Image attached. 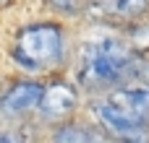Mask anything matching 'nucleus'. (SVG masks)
Listing matches in <instances>:
<instances>
[{"label": "nucleus", "instance_id": "nucleus-9", "mask_svg": "<svg viewBox=\"0 0 149 143\" xmlns=\"http://www.w3.org/2000/svg\"><path fill=\"white\" fill-rule=\"evenodd\" d=\"M0 141H26L24 135H8V133H0Z\"/></svg>", "mask_w": 149, "mask_h": 143}, {"label": "nucleus", "instance_id": "nucleus-3", "mask_svg": "<svg viewBox=\"0 0 149 143\" xmlns=\"http://www.w3.org/2000/svg\"><path fill=\"white\" fill-rule=\"evenodd\" d=\"M92 115L100 120L102 130L113 133L120 141H149V117H141V115L115 104L110 96L94 99Z\"/></svg>", "mask_w": 149, "mask_h": 143}, {"label": "nucleus", "instance_id": "nucleus-1", "mask_svg": "<svg viewBox=\"0 0 149 143\" xmlns=\"http://www.w3.org/2000/svg\"><path fill=\"white\" fill-rule=\"evenodd\" d=\"M139 76V55L123 39L102 34L81 47L79 83L89 91H105Z\"/></svg>", "mask_w": 149, "mask_h": 143}, {"label": "nucleus", "instance_id": "nucleus-2", "mask_svg": "<svg viewBox=\"0 0 149 143\" xmlns=\"http://www.w3.org/2000/svg\"><path fill=\"white\" fill-rule=\"evenodd\" d=\"M68 47H65V31L52 23V21H42V23H31L24 26L16 34V44H13V63L31 73H52L65 63Z\"/></svg>", "mask_w": 149, "mask_h": 143}, {"label": "nucleus", "instance_id": "nucleus-6", "mask_svg": "<svg viewBox=\"0 0 149 143\" xmlns=\"http://www.w3.org/2000/svg\"><path fill=\"white\" fill-rule=\"evenodd\" d=\"M105 135L97 130V128H89V125H79V122H68V125H60L58 133L52 135V141H76V143H92V141H102Z\"/></svg>", "mask_w": 149, "mask_h": 143}, {"label": "nucleus", "instance_id": "nucleus-10", "mask_svg": "<svg viewBox=\"0 0 149 143\" xmlns=\"http://www.w3.org/2000/svg\"><path fill=\"white\" fill-rule=\"evenodd\" d=\"M3 3H5V0H0V5H3Z\"/></svg>", "mask_w": 149, "mask_h": 143}, {"label": "nucleus", "instance_id": "nucleus-7", "mask_svg": "<svg viewBox=\"0 0 149 143\" xmlns=\"http://www.w3.org/2000/svg\"><path fill=\"white\" fill-rule=\"evenodd\" d=\"M113 13L123 21H139L149 16V0H113Z\"/></svg>", "mask_w": 149, "mask_h": 143}, {"label": "nucleus", "instance_id": "nucleus-4", "mask_svg": "<svg viewBox=\"0 0 149 143\" xmlns=\"http://www.w3.org/2000/svg\"><path fill=\"white\" fill-rule=\"evenodd\" d=\"M76 107H79V91L65 81H55L45 86L37 115L42 122H63L76 112Z\"/></svg>", "mask_w": 149, "mask_h": 143}, {"label": "nucleus", "instance_id": "nucleus-5", "mask_svg": "<svg viewBox=\"0 0 149 143\" xmlns=\"http://www.w3.org/2000/svg\"><path fill=\"white\" fill-rule=\"evenodd\" d=\"M42 94H45V83L34 81V78H26V81H16L3 96H0V115L8 117V120H16V117H26L29 112H34L42 102Z\"/></svg>", "mask_w": 149, "mask_h": 143}, {"label": "nucleus", "instance_id": "nucleus-8", "mask_svg": "<svg viewBox=\"0 0 149 143\" xmlns=\"http://www.w3.org/2000/svg\"><path fill=\"white\" fill-rule=\"evenodd\" d=\"M47 3H50V8H55L60 13H79L86 5V0H47Z\"/></svg>", "mask_w": 149, "mask_h": 143}]
</instances>
